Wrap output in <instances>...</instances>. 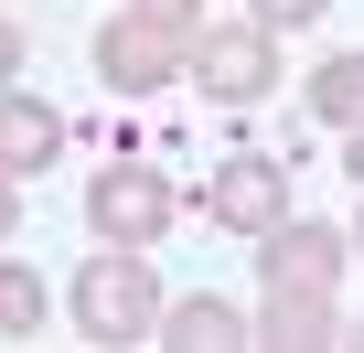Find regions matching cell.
I'll use <instances>...</instances> for the list:
<instances>
[{
  "mask_svg": "<svg viewBox=\"0 0 364 353\" xmlns=\"http://www.w3.org/2000/svg\"><path fill=\"white\" fill-rule=\"evenodd\" d=\"M11 75H22V33L0 22V86H11Z\"/></svg>",
  "mask_w": 364,
  "mask_h": 353,
  "instance_id": "5bb4252c",
  "label": "cell"
},
{
  "mask_svg": "<svg viewBox=\"0 0 364 353\" xmlns=\"http://www.w3.org/2000/svg\"><path fill=\"white\" fill-rule=\"evenodd\" d=\"M97 75H107L118 97H161V86H182V43H171L161 22L118 11V22L97 33Z\"/></svg>",
  "mask_w": 364,
  "mask_h": 353,
  "instance_id": "5b68a950",
  "label": "cell"
},
{
  "mask_svg": "<svg viewBox=\"0 0 364 353\" xmlns=\"http://www.w3.org/2000/svg\"><path fill=\"white\" fill-rule=\"evenodd\" d=\"M171 214H182L171 171H150V161H97V183H86V225H97V246H161Z\"/></svg>",
  "mask_w": 364,
  "mask_h": 353,
  "instance_id": "6da1fadb",
  "label": "cell"
},
{
  "mask_svg": "<svg viewBox=\"0 0 364 353\" xmlns=\"http://www.w3.org/2000/svg\"><path fill=\"white\" fill-rule=\"evenodd\" d=\"M54 150H65V118L43 97H22V86H0V171L22 183V171H43Z\"/></svg>",
  "mask_w": 364,
  "mask_h": 353,
  "instance_id": "ba28073f",
  "label": "cell"
},
{
  "mask_svg": "<svg viewBox=\"0 0 364 353\" xmlns=\"http://www.w3.org/2000/svg\"><path fill=\"white\" fill-rule=\"evenodd\" d=\"M11 214H22V183H11V171H0V236H11Z\"/></svg>",
  "mask_w": 364,
  "mask_h": 353,
  "instance_id": "2e32d148",
  "label": "cell"
},
{
  "mask_svg": "<svg viewBox=\"0 0 364 353\" xmlns=\"http://www.w3.org/2000/svg\"><path fill=\"white\" fill-rule=\"evenodd\" d=\"M300 97H311V118H321V129H353V118H364V54H321Z\"/></svg>",
  "mask_w": 364,
  "mask_h": 353,
  "instance_id": "30bf717a",
  "label": "cell"
},
{
  "mask_svg": "<svg viewBox=\"0 0 364 353\" xmlns=\"http://www.w3.org/2000/svg\"><path fill=\"white\" fill-rule=\"evenodd\" d=\"M75 332H86V342H150V332H161V289H150L139 246L86 257V278H75Z\"/></svg>",
  "mask_w": 364,
  "mask_h": 353,
  "instance_id": "7a4b0ae2",
  "label": "cell"
},
{
  "mask_svg": "<svg viewBox=\"0 0 364 353\" xmlns=\"http://www.w3.org/2000/svg\"><path fill=\"white\" fill-rule=\"evenodd\" d=\"M343 171H353V183H364V118L343 129Z\"/></svg>",
  "mask_w": 364,
  "mask_h": 353,
  "instance_id": "9a60e30c",
  "label": "cell"
},
{
  "mask_svg": "<svg viewBox=\"0 0 364 353\" xmlns=\"http://www.w3.org/2000/svg\"><path fill=\"white\" fill-rule=\"evenodd\" d=\"M257 342H268V353H332V342H343V321H332V289H268V310H257Z\"/></svg>",
  "mask_w": 364,
  "mask_h": 353,
  "instance_id": "52a82bcc",
  "label": "cell"
},
{
  "mask_svg": "<svg viewBox=\"0 0 364 353\" xmlns=\"http://www.w3.org/2000/svg\"><path fill=\"white\" fill-rule=\"evenodd\" d=\"M353 257H364V225H353Z\"/></svg>",
  "mask_w": 364,
  "mask_h": 353,
  "instance_id": "ac0fdd59",
  "label": "cell"
},
{
  "mask_svg": "<svg viewBox=\"0 0 364 353\" xmlns=\"http://www.w3.org/2000/svg\"><path fill=\"white\" fill-rule=\"evenodd\" d=\"M204 214H215L225 236H268V225H289V171H279L268 150H236L215 183H204Z\"/></svg>",
  "mask_w": 364,
  "mask_h": 353,
  "instance_id": "277c9868",
  "label": "cell"
},
{
  "mask_svg": "<svg viewBox=\"0 0 364 353\" xmlns=\"http://www.w3.org/2000/svg\"><path fill=\"white\" fill-rule=\"evenodd\" d=\"M139 22H161L171 43H204V0H129Z\"/></svg>",
  "mask_w": 364,
  "mask_h": 353,
  "instance_id": "7c38bea8",
  "label": "cell"
},
{
  "mask_svg": "<svg viewBox=\"0 0 364 353\" xmlns=\"http://www.w3.org/2000/svg\"><path fill=\"white\" fill-rule=\"evenodd\" d=\"M321 11H332V0H257L247 22H268V33H300V22H321Z\"/></svg>",
  "mask_w": 364,
  "mask_h": 353,
  "instance_id": "4fadbf2b",
  "label": "cell"
},
{
  "mask_svg": "<svg viewBox=\"0 0 364 353\" xmlns=\"http://www.w3.org/2000/svg\"><path fill=\"white\" fill-rule=\"evenodd\" d=\"M161 332H171L182 353H247V342H257V321H247L236 300H215V289H193V300H171V310H161Z\"/></svg>",
  "mask_w": 364,
  "mask_h": 353,
  "instance_id": "9c48e42d",
  "label": "cell"
},
{
  "mask_svg": "<svg viewBox=\"0 0 364 353\" xmlns=\"http://www.w3.org/2000/svg\"><path fill=\"white\" fill-rule=\"evenodd\" d=\"M343 342H353V353H364V321H353V332H343Z\"/></svg>",
  "mask_w": 364,
  "mask_h": 353,
  "instance_id": "e0dca14e",
  "label": "cell"
},
{
  "mask_svg": "<svg viewBox=\"0 0 364 353\" xmlns=\"http://www.w3.org/2000/svg\"><path fill=\"white\" fill-rule=\"evenodd\" d=\"M257 246H268V257H257L268 289H343V268H353V236H343V225H300V214L268 225Z\"/></svg>",
  "mask_w": 364,
  "mask_h": 353,
  "instance_id": "8992f818",
  "label": "cell"
},
{
  "mask_svg": "<svg viewBox=\"0 0 364 353\" xmlns=\"http://www.w3.org/2000/svg\"><path fill=\"white\" fill-rule=\"evenodd\" d=\"M0 332H11V342L43 332V278H33L22 257H0Z\"/></svg>",
  "mask_w": 364,
  "mask_h": 353,
  "instance_id": "8fae6325",
  "label": "cell"
},
{
  "mask_svg": "<svg viewBox=\"0 0 364 353\" xmlns=\"http://www.w3.org/2000/svg\"><path fill=\"white\" fill-rule=\"evenodd\" d=\"M193 86H204L215 107H257V97L279 86V33H268V22L204 33V43H193Z\"/></svg>",
  "mask_w": 364,
  "mask_h": 353,
  "instance_id": "3957f363",
  "label": "cell"
}]
</instances>
